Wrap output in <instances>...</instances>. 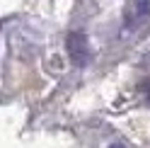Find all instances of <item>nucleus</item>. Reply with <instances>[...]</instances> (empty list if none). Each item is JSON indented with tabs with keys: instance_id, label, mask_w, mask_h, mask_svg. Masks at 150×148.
<instances>
[{
	"instance_id": "1",
	"label": "nucleus",
	"mask_w": 150,
	"mask_h": 148,
	"mask_svg": "<svg viewBox=\"0 0 150 148\" xmlns=\"http://www.w3.org/2000/svg\"><path fill=\"white\" fill-rule=\"evenodd\" d=\"M68 53L70 58L78 63V66H85L87 58H90V46H87V39L82 32H73L68 36Z\"/></svg>"
},
{
	"instance_id": "2",
	"label": "nucleus",
	"mask_w": 150,
	"mask_h": 148,
	"mask_svg": "<svg viewBox=\"0 0 150 148\" xmlns=\"http://www.w3.org/2000/svg\"><path fill=\"white\" fill-rule=\"evenodd\" d=\"M140 90H143L145 95H148V100H150V80H143V85H140Z\"/></svg>"
},
{
	"instance_id": "3",
	"label": "nucleus",
	"mask_w": 150,
	"mask_h": 148,
	"mask_svg": "<svg viewBox=\"0 0 150 148\" xmlns=\"http://www.w3.org/2000/svg\"><path fill=\"white\" fill-rule=\"evenodd\" d=\"M111 148H126V146H121V143H114V146H111Z\"/></svg>"
}]
</instances>
